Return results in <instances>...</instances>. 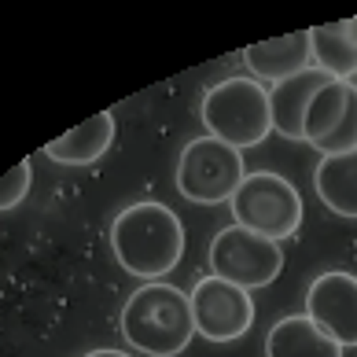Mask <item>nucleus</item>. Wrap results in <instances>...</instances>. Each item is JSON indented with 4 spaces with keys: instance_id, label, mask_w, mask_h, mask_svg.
Returning a JSON list of instances; mask_svg holds the SVG:
<instances>
[{
    "instance_id": "obj_8",
    "label": "nucleus",
    "mask_w": 357,
    "mask_h": 357,
    "mask_svg": "<svg viewBox=\"0 0 357 357\" xmlns=\"http://www.w3.org/2000/svg\"><path fill=\"white\" fill-rule=\"evenodd\" d=\"M302 133L324 158L357 151V82H328L313 96Z\"/></svg>"
},
{
    "instance_id": "obj_6",
    "label": "nucleus",
    "mask_w": 357,
    "mask_h": 357,
    "mask_svg": "<svg viewBox=\"0 0 357 357\" xmlns=\"http://www.w3.org/2000/svg\"><path fill=\"white\" fill-rule=\"evenodd\" d=\"M280 269H284V247L236 221L210 240V273L243 291L269 287L280 276Z\"/></svg>"
},
{
    "instance_id": "obj_15",
    "label": "nucleus",
    "mask_w": 357,
    "mask_h": 357,
    "mask_svg": "<svg viewBox=\"0 0 357 357\" xmlns=\"http://www.w3.org/2000/svg\"><path fill=\"white\" fill-rule=\"evenodd\" d=\"M313 188L332 214L357 221V151L321 158L313 169Z\"/></svg>"
},
{
    "instance_id": "obj_17",
    "label": "nucleus",
    "mask_w": 357,
    "mask_h": 357,
    "mask_svg": "<svg viewBox=\"0 0 357 357\" xmlns=\"http://www.w3.org/2000/svg\"><path fill=\"white\" fill-rule=\"evenodd\" d=\"M85 357H133V354H126V350H111V347H103V350H89Z\"/></svg>"
},
{
    "instance_id": "obj_14",
    "label": "nucleus",
    "mask_w": 357,
    "mask_h": 357,
    "mask_svg": "<svg viewBox=\"0 0 357 357\" xmlns=\"http://www.w3.org/2000/svg\"><path fill=\"white\" fill-rule=\"evenodd\" d=\"M313 41V67L332 74L335 82L357 77V19H339L310 30Z\"/></svg>"
},
{
    "instance_id": "obj_11",
    "label": "nucleus",
    "mask_w": 357,
    "mask_h": 357,
    "mask_svg": "<svg viewBox=\"0 0 357 357\" xmlns=\"http://www.w3.org/2000/svg\"><path fill=\"white\" fill-rule=\"evenodd\" d=\"M328 82H335L332 74L324 70H302L295 77H287V82L273 85L269 89V107H273V133H280L284 140H306V133H302V126H306V111L313 96L321 92Z\"/></svg>"
},
{
    "instance_id": "obj_5",
    "label": "nucleus",
    "mask_w": 357,
    "mask_h": 357,
    "mask_svg": "<svg viewBox=\"0 0 357 357\" xmlns=\"http://www.w3.org/2000/svg\"><path fill=\"white\" fill-rule=\"evenodd\" d=\"M243 177H247L243 151H236L206 133L184 144V151L177 158V192L199 206L232 203Z\"/></svg>"
},
{
    "instance_id": "obj_16",
    "label": "nucleus",
    "mask_w": 357,
    "mask_h": 357,
    "mask_svg": "<svg viewBox=\"0 0 357 357\" xmlns=\"http://www.w3.org/2000/svg\"><path fill=\"white\" fill-rule=\"evenodd\" d=\"M30 184H33V166H30V158H22V162H15L4 177H0V214L11 206H19L26 195H30Z\"/></svg>"
},
{
    "instance_id": "obj_13",
    "label": "nucleus",
    "mask_w": 357,
    "mask_h": 357,
    "mask_svg": "<svg viewBox=\"0 0 357 357\" xmlns=\"http://www.w3.org/2000/svg\"><path fill=\"white\" fill-rule=\"evenodd\" d=\"M266 357H342V347L324 335L306 313H287L269 328Z\"/></svg>"
},
{
    "instance_id": "obj_3",
    "label": "nucleus",
    "mask_w": 357,
    "mask_h": 357,
    "mask_svg": "<svg viewBox=\"0 0 357 357\" xmlns=\"http://www.w3.org/2000/svg\"><path fill=\"white\" fill-rule=\"evenodd\" d=\"M203 126L206 137L229 144L236 151L258 148L273 133V107H269V89L247 74H232L225 82L210 85L203 96Z\"/></svg>"
},
{
    "instance_id": "obj_10",
    "label": "nucleus",
    "mask_w": 357,
    "mask_h": 357,
    "mask_svg": "<svg viewBox=\"0 0 357 357\" xmlns=\"http://www.w3.org/2000/svg\"><path fill=\"white\" fill-rule=\"evenodd\" d=\"M243 67L261 85H280L287 77L310 70L313 67L310 30H295V33H284V37H273V41H258V45L243 48Z\"/></svg>"
},
{
    "instance_id": "obj_1",
    "label": "nucleus",
    "mask_w": 357,
    "mask_h": 357,
    "mask_svg": "<svg viewBox=\"0 0 357 357\" xmlns=\"http://www.w3.org/2000/svg\"><path fill=\"white\" fill-rule=\"evenodd\" d=\"M184 221L158 199L129 203L111 225V250L129 276L158 284L184 258Z\"/></svg>"
},
{
    "instance_id": "obj_7",
    "label": "nucleus",
    "mask_w": 357,
    "mask_h": 357,
    "mask_svg": "<svg viewBox=\"0 0 357 357\" xmlns=\"http://www.w3.org/2000/svg\"><path fill=\"white\" fill-rule=\"evenodd\" d=\"M192 317H195V335L210 342H232L243 339L255 324V298L250 291L236 287L221 276H203L192 287Z\"/></svg>"
},
{
    "instance_id": "obj_4",
    "label": "nucleus",
    "mask_w": 357,
    "mask_h": 357,
    "mask_svg": "<svg viewBox=\"0 0 357 357\" xmlns=\"http://www.w3.org/2000/svg\"><path fill=\"white\" fill-rule=\"evenodd\" d=\"M229 206H232L236 225H243V229L266 236V240H276V243L291 240L302 229V218H306L298 188L287 177L273 174V169L247 174Z\"/></svg>"
},
{
    "instance_id": "obj_9",
    "label": "nucleus",
    "mask_w": 357,
    "mask_h": 357,
    "mask_svg": "<svg viewBox=\"0 0 357 357\" xmlns=\"http://www.w3.org/2000/svg\"><path fill=\"white\" fill-rule=\"evenodd\" d=\"M306 317L339 347H357V276L342 269L321 273L306 287Z\"/></svg>"
},
{
    "instance_id": "obj_2",
    "label": "nucleus",
    "mask_w": 357,
    "mask_h": 357,
    "mask_svg": "<svg viewBox=\"0 0 357 357\" xmlns=\"http://www.w3.org/2000/svg\"><path fill=\"white\" fill-rule=\"evenodd\" d=\"M122 335L148 357H177L195 339L192 298L181 287L158 280L140 284L122 306Z\"/></svg>"
},
{
    "instance_id": "obj_12",
    "label": "nucleus",
    "mask_w": 357,
    "mask_h": 357,
    "mask_svg": "<svg viewBox=\"0 0 357 357\" xmlns=\"http://www.w3.org/2000/svg\"><path fill=\"white\" fill-rule=\"evenodd\" d=\"M111 144H114V114L100 111L77 129H67L59 140L45 144V158L59 166H92L111 151Z\"/></svg>"
}]
</instances>
